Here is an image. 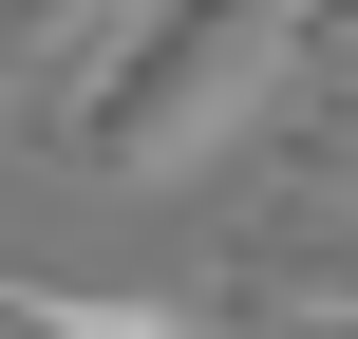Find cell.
<instances>
[{
    "label": "cell",
    "mask_w": 358,
    "mask_h": 339,
    "mask_svg": "<svg viewBox=\"0 0 358 339\" xmlns=\"http://www.w3.org/2000/svg\"><path fill=\"white\" fill-rule=\"evenodd\" d=\"M264 57H283V0H113L57 57V151L76 170H170L264 94Z\"/></svg>",
    "instance_id": "6da1fadb"
},
{
    "label": "cell",
    "mask_w": 358,
    "mask_h": 339,
    "mask_svg": "<svg viewBox=\"0 0 358 339\" xmlns=\"http://www.w3.org/2000/svg\"><path fill=\"white\" fill-rule=\"evenodd\" d=\"M227 339H358V264L340 245L302 264L283 226H245V245H227Z\"/></svg>",
    "instance_id": "7a4b0ae2"
},
{
    "label": "cell",
    "mask_w": 358,
    "mask_h": 339,
    "mask_svg": "<svg viewBox=\"0 0 358 339\" xmlns=\"http://www.w3.org/2000/svg\"><path fill=\"white\" fill-rule=\"evenodd\" d=\"M0 339H189L170 302H94V283H0Z\"/></svg>",
    "instance_id": "3957f363"
},
{
    "label": "cell",
    "mask_w": 358,
    "mask_h": 339,
    "mask_svg": "<svg viewBox=\"0 0 358 339\" xmlns=\"http://www.w3.org/2000/svg\"><path fill=\"white\" fill-rule=\"evenodd\" d=\"M283 57L302 75H358V0H283Z\"/></svg>",
    "instance_id": "277c9868"
},
{
    "label": "cell",
    "mask_w": 358,
    "mask_h": 339,
    "mask_svg": "<svg viewBox=\"0 0 358 339\" xmlns=\"http://www.w3.org/2000/svg\"><path fill=\"white\" fill-rule=\"evenodd\" d=\"M302 170H321V208H358V94L321 113V151H302Z\"/></svg>",
    "instance_id": "5b68a950"
}]
</instances>
